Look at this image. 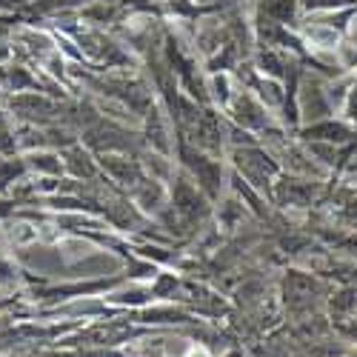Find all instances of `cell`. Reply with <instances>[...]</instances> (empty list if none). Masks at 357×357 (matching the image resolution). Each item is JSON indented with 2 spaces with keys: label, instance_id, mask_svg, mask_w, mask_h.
<instances>
[{
  "label": "cell",
  "instance_id": "1",
  "mask_svg": "<svg viewBox=\"0 0 357 357\" xmlns=\"http://www.w3.org/2000/svg\"><path fill=\"white\" fill-rule=\"evenodd\" d=\"M189 357H206V351H197L195 349V351H189Z\"/></svg>",
  "mask_w": 357,
  "mask_h": 357
}]
</instances>
